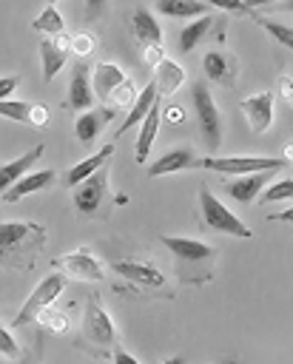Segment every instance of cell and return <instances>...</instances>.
<instances>
[{
  "instance_id": "8fae6325",
  "label": "cell",
  "mask_w": 293,
  "mask_h": 364,
  "mask_svg": "<svg viewBox=\"0 0 293 364\" xmlns=\"http://www.w3.org/2000/svg\"><path fill=\"white\" fill-rule=\"evenodd\" d=\"M202 68H205V77H208V80H213L216 85H228V88L236 82V74H239V63H236V57L228 54V51H219V48L205 51V57H202Z\"/></svg>"
},
{
  "instance_id": "44dd1931",
  "label": "cell",
  "mask_w": 293,
  "mask_h": 364,
  "mask_svg": "<svg viewBox=\"0 0 293 364\" xmlns=\"http://www.w3.org/2000/svg\"><path fill=\"white\" fill-rule=\"evenodd\" d=\"M43 151H46V145L43 142H37L31 151H26L23 156H17V159H11V162H6V165H0V196L26 173V171H31L34 168V162L43 156Z\"/></svg>"
},
{
  "instance_id": "f546056e",
  "label": "cell",
  "mask_w": 293,
  "mask_h": 364,
  "mask_svg": "<svg viewBox=\"0 0 293 364\" xmlns=\"http://www.w3.org/2000/svg\"><path fill=\"white\" fill-rule=\"evenodd\" d=\"M134 97H137V94H134V82L125 77V80H122V82H119V85H117V88L108 94V100H105V102H108V108L102 111V119L114 117V111H122V108H128V105L134 102Z\"/></svg>"
},
{
  "instance_id": "f35d334b",
  "label": "cell",
  "mask_w": 293,
  "mask_h": 364,
  "mask_svg": "<svg viewBox=\"0 0 293 364\" xmlns=\"http://www.w3.org/2000/svg\"><path fill=\"white\" fill-rule=\"evenodd\" d=\"M159 114H165L168 122H179L182 119V108L179 105H171V102L168 105H159Z\"/></svg>"
},
{
  "instance_id": "9a60e30c",
  "label": "cell",
  "mask_w": 293,
  "mask_h": 364,
  "mask_svg": "<svg viewBox=\"0 0 293 364\" xmlns=\"http://www.w3.org/2000/svg\"><path fill=\"white\" fill-rule=\"evenodd\" d=\"M94 91H91V65L77 63V68L71 71V82H68V105L74 111H88L94 105Z\"/></svg>"
},
{
  "instance_id": "d590c367",
  "label": "cell",
  "mask_w": 293,
  "mask_h": 364,
  "mask_svg": "<svg viewBox=\"0 0 293 364\" xmlns=\"http://www.w3.org/2000/svg\"><path fill=\"white\" fill-rule=\"evenodd\" d=\"M211 6L222 9V11H233V14H250V9L245 6V0H208Z\"/></svg>"
},
{
  "instance_id": "603a6c76",
  "label": "cell",
  "mask_w": 293,
  "mask_h": 364,
  "mask_svg": "<svg viewBox=\"0 0 293 364\" xmlns=\"http://www.w3.org/2000/svg\"><path fill=\"white\" fill-rule=\"evenodd\" d=\"M131 23H134V37L142 46H162V28H159L156 17L148 9H137Z\"/></svg>"
},
{
  "instance_id": "9c48e42d",
  "label": "cell",
  "mask_w": 293,
  "mask_h": 364,
  "mask_svg": "<svg viewBox=\"0 0 293 364\" xmlns=\"http://www.w3.org/2000/svg\"><path fill=\"white\" fill-rule=\"evenodd\" d=\"M105 188H108V182H105V173H100V171H94L91 176L77 182L74 185V208H77V213H85V216L97 213L100 205H102Z\"/></svg>"
},
{
  "instance_id": "f6af8a7d",
  "label": "cell",
  "mask_w": 293,
  "mask_h": 364,
  "mask_svg": "<svg viewBox=\"0 0 293 364\" xmlns=\"http://www.w3.org/2000/svg\"><path fill=\"white\" fill-rule=\"evenodd\" d=\"M48 3H51V6H57V3H60V0H48Z\"/></svg>"
},
{
  "instance_id": "f1b7e54d",
  "label": "cell",
  "mask_w": 293,
  "mask_h": 364,
  "mask_svg": "<svg viewBox=\"0 0 293 364\" xmlns=\"http://www.w3.org/2000/svg\"><path fill=\"white\" fill-rule=\"evenodd\" d=\"M31 28L34 31H40V34H48V37H54V34H60L63 28H65V20H63V14L57 11V6H46L34 20H31Z\"/></svg>"
},
{
  "instance_id": "7402d4cb",
  "label": "cell",
  "mask_w": 293,
  "mask_h": 364,
  "mask_svg": "<svg viewBox=\"0 0 293 364\" xmlns=\"http://www.w3.org/2000/svg\"><path fill=\"white\" fill-rule=\"evenodd\" d=\"M111 154H114V145L108 142V145H102L100 151H94L91 156H85V159H80L74 168H68L65 171V188H74L77 182H82L85 176H91L94 171H100L108 159H111Z\"/></svg>"
},
{
  "instance_id": "5bb4252c",
  "label": "cell",
  "mask_w": 293,
  "mask_h": 364,
  "mask_svg": "<svg viewBox=\"0 0 293 364\" xmlns=\"http://www.w3.org/2000/svg\"><path fill=\"white\" fill-rule=\"evenodd\" d=\"M0 117L23 122V125H37L43 128L48 122V108L40 102H26V100H0Z\"/></svg>"
},
{
  "instance_id": "277c9868",
  "label": "cell",
  "mask_w": 293,
  "mask_h": 364,
  "mask_svg": "<svg viewBox=\"0 0 293 364\" xmlns=\"http://www.w3.org/2000/svg\"><path fill=\"white\" fill-rule=\"evenodd\" d=\"M63 287H65V276L57 270V273H48L46 279H40V284L28 293V299L23 301V307L17 310V316H14V321H11V327H26L28 321H34L37 318V313L43 310V307H48V304H54L57 301V296L63 293Z\"/></svg>"
},
{
  "instance_id": "ab89813d",
  "label": "cell",
  "mask_w": 293,
  "mask_h": 364,
  "mask_svg": "<svg viewBox=\"0 0 293 364\" xmlns=\"http://www.w3.org/2000/svg\"><path fill=\"white\" fill-rule=\"evenodd\" d=\"M102 6H105V0H85V14L88 17H100L102 14Z\"/></svg>"
},
{
  "instance_id": "2e32d148",
  "label": "cell",
  "mask_w": 293,
  "mask_h": 364,
  "mask_svg": "<svg viewBox=\"0 0 293 364\" xmlns=\"http://www.w3.org/2000/svg\"><path fill=\"white\" fill-rule=\"evenodd\" d=\"M159 105H162V100L156 97V100L151 102L148 114L139 119L142 128H139V136H137V145H134V156H137L139 165L148 162V154H151V148H154V139H156V131H159Z\"/></svg>"
},
{
  "instance_id": "ee69618b",
  "label": "cell",
  "mask_w": 293,
  "mask_h": 364,
  "mask_svg": "<svg viewBox=\"0 0 293 364\" xmlns=\"http://www.w3.org/2000/svg\"><path fill=\"white\" fill-rule=\"evenodd\" d=\"M265 3H270V0H245L247 9H256V6H265Z\"/></svg>"
},
{
  "instance_id": "8992f818",
  "label": "cell",
  "mask_w": 293,
  "mask_h": 364,
  "mask_svg": "<svg viewBox=\"0 0 293 364\" xmlns=\"http://www.w3.org/2000/svg\"><path fill=\"white\" fill-rule=\"evenodd\" d=\"M287 162L290 159H273V156H205L199 159L202 168L228 173V176H239L250 171H282Z\"/></svg>"
},
{
  "instance_id": "cb8c5ba5",
  "label": "cell",
  "mask_w": 293,
  "mask_h": 364,
  "mask_svg": "<svg viewBox=\"0 0 293 364\" xmlns=\"http://www.w3.org/2000/svg\"><path fill=\"white\" fill-rule=\"evenodd\" d=\"M156 97H159V94H156V85H154V82H148V85L134 97V102L128 105V117H125V119H122V125L117 128V136H122L128 128H134V125L148 114V108H151V102H154Z\"/></svg>"
},
{
  "instance_id": "d6a6232c",
  "label": "cell",
  "mask_w": 293,
  "mask_h": 364,
  "mask_svg": "<svg viewBox=\"0 0 293 364\" xmlns=\"http://www.w3.org/2000/svg\"><path fill=\"white\" fill-rule=\"evenodd\" d=\"M37 321H43L48 330H54V333H63L65 327H68V321H65V313H60V310H51V304L48 307H43L40 313H37Z\"/></svg>"
},
{
  "instance_id": "5b68a950",
  "label": "cell",
  "mask_w": 293,
  "mask_h": 364,
  "mask_svg": "<svg viewBox=\"0 0 293 364\" xmlns=\"http://www.w3.org/2000/svg\"><path fill=\"white\" fill-rule=\"evenodd\" d=\"M51 267L60 270L65 279H80V282H100L105 276V264L88 247H80V250L54 256L51 259Z\"/></svg>"
},
{
  "instance_id": "74e56055",
  "label": "cell",
  "mask_w": 293,
  "mask_h": 364,
  "mask_svg": "<svg viewBox=\"0 0 293 364\" xmlns=\"http://www.w3.org/2000/svg\"><path fill=\"white\" fill-rule=\"evenodd\" d=\"M162 57H165L162 54V46H145V63H148V68H154Z\"/></svg>"
},
{
  "instance_id": "4dcf8cb0",
  "label": "cell",
  "mask_w": 293,
  "mask_h": 364,
  "mask_svg": "<svg viewBox=\"0 0 293 364\" xmlns=\"http://www.w3.org/2000/svg\"><path fill=\"white\" fill-rule=\"evenodd\" d=\"M279 46H284V48H290L293 46V31H290V26H284V23H273V20H265V17H259L256 20Z\"/></svg>"
},
{
  "instance_id": "52a82bcc",
  "label": "cell",
  "mask_w": 293,
  "mask_h": 364,
  "mask_svg": "<svg viewBox=\"0 0 293 364\" xmlns=\"http://www.w3.org/2000/svg\"><path fill=\"white\" fill-rule=\"evenodd\" d=\"M82 336H85V341H91V344H97V347H114V344H117V327H114L108 310H105L94 296L85 301Z\"/></svg>"
},
{
  "instance_id": "4fadbf2b",
  "label": "cell",
  "mask_w": 293,
  "mask_h": 364,
  "mask_svg": "<svg viewBox=\"0 0 293 364\" xmlns=\"http://www.w3.org/2000/svg\"><path fill=\"white\" fill-rule=\"evenodd\" d=\"M270 176H273V171H250V173H239V176H233V182L225 185V191H228L230 199H236V202H242V205H250V202L262 193V188L270 182Z\"/></svg>"
},
{
  "instance_id": "e575fe53",
  "label": "cell",
  "mask_w": 293,
  "mask_h": 364,
  "mask_svg": "<svg viewBox=\"0 0 293 364\" xmlns=\"http://www.w3.org/2000/svg\"><path fill=\"white\" fill-rule=\"evenodd\" d=\"M0 355H6V358H20V347H17V341L11 338V333L0 324Z\"/></svg>"
},
{
  "instance_id": "e0dca14e",
  "label": "cell",
  "mask_w": 293,
  "mask_h": 364,
  "mask_svg": "<svg viewBox=\"0 0 293 364\" xmlns=\"http://www.w3.org/2000/svg\"><path fill=\"white\" fill-rule=\"evenodd\" d=\"M196 165H199V159H196L193 148H174V151H165L159 159H154L148 165V176H168V173L196 168Z\"/></svg>"
},
{
  "instance_id": "6da1fadb",
  "label": "cell",
  "mask_w": 293,
  "mask_h": 364,
  "mask_svg": "<svg viewBox=\"0 0 293 364\" xmlns=\"http://www.w3.org/2000/svg\"><path fill=\"white\" fill-rule=\"evenodd\" d=\"M162 245L176 259V273L185 282H208L216 264V250L208 242L188 236H162Z\"/></svg>"
},
{
  "instance_id": "4316f807",
  "label": "cell",
  "mask_w": 293,
  "mask_h": 364,
  "mask_svg": "<svg viewBox=\"0 0 293 364\" xmlns=\"http://www.w3.org/2000/svg\"><path fill=\"white\" fill-rule=\"evenodd\" d=\"M216 20L211 17V14H199L193 23H188L182 31H179V51H193V46H199L202 43V37L211 31V26H213Z\"/></svg>"
},
{
  "instance_id": "484cf974",
  "label": "cell",
  "mask_w": 293,
  "mask_h": 364,
  "mask_svg": "<svg viewBox=\"0 0 293 364\" xmlns=\"http://www.w3.org/2000/svg\"><path fill=\"white\" fill-rule=\"evenodd\" d=\"M40 225L34 222H0V253L3 250H11V247H20L31 233H37Z\"/></svg>"
},
{
  "instance_id": "3957f363",
  "label": "cell",
  "mask_w": 293,
  "mask_h": 364,
  "mask_svg": "<svg viewBox=\"0 0 293 364\" xmlns=\"http://www.w3.org/2000/svg\"><path fill=\"white\" fill-rule=\"evenodd\" d=\"M191 102H193L196 125H199V134H202L205 145L211 151H216L222 145V117H219V105L213 102V97H211L205 82H193L191 85Z\"/></svg>"
},
{
  "instance_id": "ffe728a7",
  "label": "cell",
  "mask_w": 293,
  "mask_h": 364,
  "mask_svg": "<svg viewBox=\"0 0 293 364\" xmlns=\"http://www.w3.org/2000/svg\"><path fill=\"white\" fill-rule=\"evenodd\" d=\"M51 182H54V171H51V168H43V171H26V173H23L6 193H3V199H6V202H20L23 196L48 188Z\"/></svg>"
},
{
  "instance_id": "83f0119b",
  "label": "cell",
  "mask_w": 293,
  "mask_h": 364,
  "mask_svg": "<svg viewBox=\"0 0 293 364\" xmlns=\"http://www.w3.org/2000/svg\"><path fill=\"white\" fill-rule=\"evenodd\" d=\"M102 111H82L80 117H77V122H74V134H77V139L80 142H94V136L100 134V128H102Z\"/></svg>"
},
{
  "instance_id": "8d00e7d4",
  "label": "cell",
  "mask_w": 293,
  "mask_h": 364,
  "mask_svg": "<svg viewBox=\"0 0 293 364\" xmlns=\"http://www.w3.org/2000/svg\"><path fill=\"white\" fill-rule=\"evenodd\" d=\"M17 82H20V77L17 74H9V77H0V100H6L14 88H17Z\"/></svg>"
},
{
  "instance_id": "7c38bea8",
  "label": "cell",
  "mask_w": 293,
  "mask_h": 364,
  "mask_svg": "<svg viewBox=\"0 0 293 364\" xmlns=\"http://www.w3.org/2000/svg\"><path fill=\"white\" fill-rule=\"evenodd\" d=\"M40 60H43V80L51 82L63 71V65L68 60V37L60 31V34L43 40L40 43Z\"/></svg>"
},
{
  "instance_id": "d6986e66",
  "label": "cell",
  "mask_w": 293,
  "mask_h": 364,
  "mask_svg": "<svg viewBox=\"0 0 293 364\" xmlns=\"http://www.w3.org/2000/svg\"><path fill=\"white\" fill-rule=\"evenodd\" d=\"M125 80V71L117 65V63H97V65H91V91H94V97L97 100H108V94L119 85Z\"/></svg>"
},
{
  "instance_id": "ac0fdd59",
  "label": "cell",
  "mask_w": 293,
  "mask_h": 364,
  "mask_svg": "<svg viewBox=\"0 0 293 364\" xmlns=\"http://www.w3.org/2000/svg\"><path fill=\"white\" fill-rule=\"evenodd\" d=\"M151 82L156 85V94H159V97H168V94H174V91L182 88V82H185V68H182L176 60L162 57V60L154 65V80H151Z\"/></svg>"
},
{
  "instance_id": "7bdbcfd3",
  "label": "cell",
  "mask_w": 293,
  "mask_h": 364,
  "mask_svg": "<svg viewBox=\"0 0 293 364\" xmlns=\"http://www.w3.org/2000/svg\"><path fill=\"white\" fill-rule=\"evenodd\" d=\"M282 97L290 100V74H284V80H282Z\"/></svg>"
},
{
  "instance_id": "7a4b0ae2",
  "label": "cell",
  "mask_w": 293,
  "mask_h": 364,
  "mask_svg": "<svg viewBox=\"0 0 293 364\" xmlns=\"http://www.w3.org/2000/svg\"><path fill=\"white\" fill-rule=\"evenodd\" d=\"M199 210H202L205 228H211V230H216V233L236 236V239H250V228H247L236 213H230L228 205H222L219 196H216L208 185L199 188Z\"/></svg>"
},
{
  "instance_id": "30bf717a",
  "label": "cell",
  "mask_w": 293,
  "mask_h": 364,
  "mask_svg": "<svg viewBox=\"0 0 293 364\" xmlns=\"http://www.w3.org/2000/svg\"><path fill=\"white\" fill-rule=\"evenodd\" d=\"M242 114L247 117V125L253 134H265L273 122V94L270 91H259V94H250L239 102Z\"/></svg>"
},
{
  "instance_id": "60d3db41",
  "label": "cell",
  "mask_w": 293,
  "mask_h": 364,
  "mask_svg": "<svg viewBox=\"0 0 293 364\" xmlns=\"http://www.w3.org/2000/svg\"><path fill=\"white\" fill-rule=\"evenodd\" d=\"M114 361H119V364H137V358H134V355H128V353H125V350H119V347L114 350Z\"/></svg>"
},
{
  "instance_id": "d4e9b609",
  "label": "cell",
  "mask_w": 293,
  "mask_h": 364,
  "mask_svg": "<svg viewBox=\"0 0 293 364\" xmlns=\"http://www.w3.org/2000/svg\"><path fill=\"white\" fill-rule=\"evenodd\" d=\"M156 11L176 20H193L199 14H208V3L202 0H156Z\"/></svg>"
},
{
  "instance_id": "1f68e13d",
  "label": "cell",
  "mask_w": 293,
  "mask_h": 364,
  "mask_svg": "<svg viewBox=\"0 0 293 364\" xmlns=\"http://www.w3.org/2000/svg\"><path fill=\"white\" fill-rule=\"evenodd\" d=\"M94 46H97V40H94V34H88V31H80V34L68 37V51H74L77 57H88V54L94 51Z\"/></svg>"
},
{
  "instance_id": "b9f144b4",
  "label": "cell",
  "mask_w": 293,
  "mask_h": 364,
  "mask_svg": "<svg viewBox=\"0 0 293 364\" xmlns=\"http://www.w3.org/2000/svg\"><path fill=\"white\" fill-rule=\"evenodd\" d=\"M270 219H276V222H290V219H293V210L287 208V210H282V213H273Z\"/></svg>"
},
{
  "instance_id": "836d02e7",
  "label": "cell",
  "mask_w": 293,
  "mask_h": 364,
  "mask_svg": "<svg viewBox=\"0 0 293 364\" xmlns=\"http://www.w3.org/2000/svg\"><path fill=\"white\" fill-rule=\"evenodd\" d=\"M290 196H293V179L273 182V185L262 193V199H265V202H279V199H290Z\"/></svg>"
},
{
  "instance_id": "ba28073f",
  "label": "cell",
  "mask_w": 293,
  "mask_h": 364,
  "mask_svg": "<svg viewBox=\"0 0 293 364\" xmlns=\"http://www.w3.org/2000/svg\"><path fill=\"white\" fill-rule=\"evenodd\" d=\"M114 273H119L125 282H134L142 290H165L168 287V276L151 262L122 259V262H114Z\"/></svg>"
}]
</instances>
